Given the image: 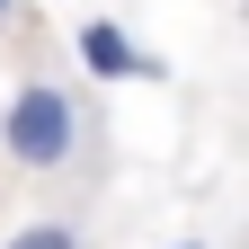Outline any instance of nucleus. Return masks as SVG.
<instances>
[{
  "mask_svg": "<svg viewBox=\"0 0 249 249\" xmlns=\"http://www.w3.org/2000/svg\"><path fill=\"white\" fill-rule=\"evenodd\" d=\"M0 142H9V160L36 169V178L71 169V160H80V107H71V89L27 80L18 98H9V116H0Z\"/></svg>",
  "mask_w": 249,
  "mask_h": 249,
  "instance_id": "1",
  "label": "nucleus"
},
{
  "mask_svg": "<svg viewBox=\"0 0 249 249\" xmlns=\"http://www.w3.org/2000/svg\"><path fill=\"white\" fill-rule=\"evenodd\" d=\"M80 62H89L98 80H151V71H160V62H151L134 36H124L116 18H89V27H80Z\"/></svg>",
  "mask_w": 249,
  "mask_h": 249,
  "instance_id": "2",
  "label": "nucleus"
},
{
  "mask_svg": "<svg viewBox=\"0 0 249 249\" xmlns=\"http://www.w3.org/2000/svg\"><path fill=\"white\" fill-rule=\"evenodd\" d=\"M9 249H80V223H27Z\"/></svg>",
  "mask_w": 249,
  "mask_h": 249,
  "instance_id": "3",
  "label": "nucleus"
},
{
  "mask_svg": "<svg viewBox=\"0 0 249 249\" xmlns=\"http://www.w3.org/2000/svg\"><path fill=\"white\" fill-rule=\"evenodd\" d=\"M9 9H18V0H0V18H9Z\"/></svg>",
  "mask_w": 249,
  "mask_h": 249,
  "instance_id": "4",
  "label": "nucleus"
},
{
  "mask_svg": "<svg viewBox=\"0 0 249 249\" xmlns=\"http://www.w3.org/2000/svg\"><path fill=\"white\" fill-rule=\"evenodd\" d=\"M178 249H196V240H178Z\"/></svg>",
  "mask_w": 249,
  "mask_h": 249,
  "instance_id": "5",
  "label": "nucleus"
}]
</instances>
